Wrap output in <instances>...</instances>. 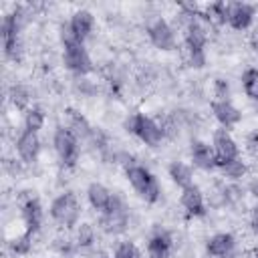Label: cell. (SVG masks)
Masks as SVG:
<instances>
[{
  "label": "cell",
  "mask_w": 258,
  "mask_h": 258,
  "mask_svg": "<svg viewBox=\"0 0 258 258\" xmlns=\"http://www.w3.org/2000/svg\"><path fill=\"white\" fill-rule=\"evenodd\" d=\"M226 179H230V181H240L242 177H246V173H248V163L242 159V155L240 157H236V159H230V161H226V163H220L218 167H216Z\"/></svg>",
  "instance_id": "cell-23"
},
{
  "label": "cell",
  "mask_w": 258,
  "mask_h": 258,
  "mask_svg": "<svg viewBox=\"0 0 258 258\" xmlns=\"http://www.w3.org/2000/svg\"><path fill=\"white\" fill-rule=\"evenodd\" d=\"M52 250H54L60 258H69V256L77 250V244H75V240L69 238V236H58V238L52 240Z\"/></svg>",
  "instance_id": "cell-29"
},
{
  "label": "cell",
  "mask_w": 258,
  "mask_h": 258,
  "mask_svg": "<svg viewBox=\"0 0 258 258\" xmlns=\"http://www.w3.org/2000/svg\"><path fill=\"white\" fill-rule=\"evenodd\" d=\"M242 89H244V95L258 103V69L256 67H248L244 73H242Z\"/></svg>",
  "instance_id": "cell-26"
},
{
  "label": "cell",
  "mask_w": 258,
  "mask_h": 258,
  "mask_svg": "<svg viewBox=\"0 0 258 258\" xmlns=\"http://www.w3.org/2000/svg\"><path fill=\"white\" fill-rule=\"evenodd\" d=\"M44 121H46V115L40 107H30L28 111H24L22 115V125L26 131H34L38 133L42 127H44Z\"/></svg>",
  "instance_id": "cell-27"
},
{
  "label": "cell",
  "mask_w": 258,
  "mask_h": 258,
  "mask_svg": "<svg viewBox=\"0 0 258 258\" xmlns=\"http://www.w3.org/2000/svg\"><path fill=\"white\" fill-rule=\"evenodd\" d=\"M14 149L20 157L22 163H32L36 161V157L40 155V149H42V141L38 137V133L34 131H26L22 129L14 141Z\"/></svg>",
  "instance_id": "cell-12"
},
{
  "label": "cell",
  "mask_w": 258,
  "mask_h": 258,
  "mask_svg": "<svg viewBox=\"0 0 258 258\" xmlns=\"http://www.w3.org/2000/svg\"><path fill=\"white\" fill-rule=\"evenodd\" d=\"M8 101L12 103L14 109L18 111H28L30 109V101H32V93L26 85H20V83H14L10 89H8Z\"/></svg>",
  "instance_id": "cell-22"
},
{
  "label": "cell",
  "mask_w": 258,
  "mask_h": 258,
  "mask_svg": "<svg viewBox=\"0 0 258 258\" xmlns=\"http://www.w3.org/2000/svg\"><path fill=\"white\" fill-rule=\"evenodd\" d=\"M212 147H214V153H216V167L220 163H226L230 159L240 157V145H238V141L224 127H218L212 133Z\"/></svg>",
  "instance_id": "cell-9"
},
{
  "label": "cell",
  "mask_w": 258,
  "mask_h": 258,
  "mask_svg": "<svg viewBox=\"0 0 258 258\" xmlns=\"http://www.w3.org/2000/svg\"><path fill=\"white\" fill-rule=\"evenodd\" d=\"M244 147L250 155H258V131H250L244 137Z\"/></svg>",
  "instance_id": "cell-31"
},
{
  "label": "cell",
  "mask_w": 258,
  "mask_h": 258,
  "mask_svg": "<svg viewBox=\"0 0 258 258\" xmlns=\"http://www.w3.org/2000/svg\"><path fill=\"white\" fill-rule=\"evenodd\" d=\"M62 64L67 71H71L77 79L79 77H87L95 67H93V58L89 54V50L85 48L83 42H69L62 44Z\"/></svg>",
  "instance_id": "cell-7"
},
{
  "label": "cell",
  "mask_w": 258,
  "mask_h": 258,
  "mask_svg": "<svg viewBox=\"0 0 258 258\" xmlns=\"http://www.w3.org/2000/svg\"><path fill=\"white\" fill-rule=\"evenodd\" d=\"M125 177L129 181V185L133 187V191L145 202V204H155L161 198V185L157 181V177L153 175V171L141 163H133L129 167H125Z\"/></svg>",
  "instance_id": "cell-2"
},
{
  "label": "cell",
  "mask_w": 258,
  "mask_h": 258,
  "mask_svg": "<svg viewBox=\"0 0 258 258\" xmlns=\"http://www.w3.org/2000/svg\"><path fill=\"white\" fill-rule=\"evenodd\" d=\"M97 258H113V254H99Z\"/></svg>",
  "instance_id": "cell-35"
},
{
  "label": "cell",
  "mask_w": 258,
  "mask_h": 258,
  "mask_svg": "<svg viewBox=\"0 0 258 258\" xmlns=\"http://www.w3.org/2000/svg\"><path fill=\"white\" fill-rule=\"evenodd\" d=\"M167 173H169L171 181H173L175 185H179L181 189L194 183V169H191V165L185 163V161H179V159L171 161V163L167 165Z\"/></svg>",
  "instance_id": "cell-21"
},
{
  "label": "cell",
  "mask_w": 258,
  "mask_h": 258,
  "mask_svg": "<svg viewBox=\"0 0 258 258\" xmlns=\"http://www.w3.org/2000/svg\"><path fill=\"white\" fill-rule=\"evenodd\" d=\"M87 200H89V204H91V208H93L95 212L103 214V212L109 208L111 200H113V191H111L105 183L93 181V183H89V187H87Z\"/></svg>",
  "instance_id": "cell-19"
},
{
  "label": "cell",
  "mask_w": 258,
  "mask_h": 258,
  "mask_svg": "<svg viewBox=\"0 0 258 258\" xmlns=\"http://www.w3.org/2000/svg\"><path fill=\"white\" fill-rule=\"evenodd\" d=\"M99 228L109 234V236H121L127 232L129 228V208L125 204V200L113 191V200L109 204V208L99 214V220H97Z\"/></svg>",
  "instance_id": "cell-5"
},
{
  "label": "cell",
  "mask_w": 258,
  "mask_h": 258,
  "mask_svg": "<svg viewBox=\"0 0 258 258\" xmlns=\"http://www.w3.org/2000/svg\"><path fill=\"white\" fill-rule=\"evenodd\" d=\"M147 36L149 42L163 52H169L173 48H177V34H175V26H171L165 18L157 16L153 22H149L147 26Z\"/></svg>",
  "instance_id": "cell-8"
},
{
  "label": "cell",
  "mask_w": 258,
  "mask_h": 258,
  "mask_svg": "<svg viewBox=\"0 0 258 258\" xmlns=\"http://www.w3.org/2000/svg\"><path fill=\"white\" fill-rule=\"evenodd\" d=\"M113 258H141V250L133 240H119L113 248Z\"/></svg>",
  "instance_id": "cell-28"
},
{
  "label": "cell",
  "mask_w": 258,
  "mask_h": 258,
  "mask_svg": "<svg viewBox=\"0 0 258 258\" xmlns=\"http://www.w3.org/2000/svg\"><path fill=\"white\" fill-rule=\"evenodd\" d=\"M248 44H250V48H252L254 52H258V26H254V28L250 30V36H248Z\"/></svg>",
  "instance_id": "cell-34"
},
{
  "label": "cell",
  "mask_w": 258,
  "mask_h": 258,
  "mask_svg": "<svg viewBox=\"0 0 258 258\" xmlns=\"http://www.w3.org/2000/svg\"><path fill=\"white\" fill-rule=\"evenodd\" d=\"M256 6L248 2H228V26L232 30H248L254 22Z\"/></svg>",
  "instance_id": "cell-13"
},
{
  "label": "cell",
  "mask_w": 258,
  "mask_h": 258,
  "mask_svg": "<svg viewBox=\"0 0 258 258\" xmlns=\"http://www.w3.org/2000/svg\"><path fill=\"white\" fill-rule=\"evenodd\" d=\"M20 218H22L26 232H30V234L40 232L42 222H44V210L36 196L26 191V196L20 200Z\"/></svg>",
  "instance_id": "cell-10"
},
{
  "label": "cell",
  "mask_w": 258,
  "mask_h": 258,
  "mask_svg": "<svg viewBox=\"0 0 258 258\" xmlns=\"http://www.w3.org/2000/svg\"><path fill=\"white\" fill-rule=\"evenodd\" d=\"M77 248L81 250H87V248H93L95 242H97V230L93 224L89 222H81L77 228H75V236H73Z\"/></svg>",
  "instance_id": "cell-24"
},
{
  "label": "cell",
  "mask_w": 258,
  "mask_h": 258,
  "mask_svg": "<svg viewBox=\"0 0 258 258\" xmlns=\"http://www.w3.org/2000/svg\"><path fill=\"white\" fill-rule=\"evenodd\" d=\"M147 258H171L173 254V238L167 230L157 228L147 238Z\"/></svg>",
  "instance_id": "cell-15"
},
{
  "label": "cell",
  "mask_w": 258,
  "mask_h": 258,
  "mask_svg": "<svg viewBox=\"0 0 258 258\" xmlns=\"http://www.w3.org/2000/svg\"><path fill=\"white\" fill-rule=\"evenodd\" d=\"M64 117H67V127L79 137V139H91V135L95 133V127L89 123V119L77 111V109H67L64 111Z\"/></svg>",
  "instance_id": "cell-20"
},
{
  "label": "cell",
  "mask_w": 258,
  "mask_h": 258,
  "mask_svg": "<svg viewBox=\"0 0 258 258\" xmlns=\"http://www.w3.org/2000/svg\"><path fill=\"white\" fill-rule=\"evenodd\" d=\"M123 127H125L127 133L135 135L147 147H157L165 139L159 121L149 117V115H145V113H141V111H135V113L127 115L125 121H123Z\"/></svg>",
  "instance_id": "cell-1"
},
{
  "label": "cell",
  "mask_w": 258,
  "mask_h": 258,
  "mask_svg": "<svg viewBox=\"0 0 258 258\" xmlns=\"http://www.w3.org/2000/svg\"><path fill=\"white\" fill-rule=\"evenodd\" d=\"M69 28H71L73 36H75L79 42L85 44V40L91 36L93 28H95V16H93V12H89V10H85V8L75 10V12L71 14V18H69Z\"/></svg>",
  "instance_id": "cell-18"
},
{
  "label": "cell",
  "mask_w": 258,
  "mask_h": 258,
  "mask_svg": "<svg viewBox=\"0 0 258 258\" xmlns=\"http://www.w3.org/2000/svg\"><path fill=\"white\" fill-rule=\"evenodd\" d=\"M210 111H212L214 119L220 123V127H224L228 131L242 121V111L232 101H212Z\"/></svg>",
  "instance_id": "cell-16"
},
{
  "label": "cell",
  "mask_w": 258,
  "mask_h": 258,
  "mask_svg": "<svg viewBox=\"0 0 258 258\" xmlns=\"http://www.w3.org/2000/svg\"><path fill=\"white\" fill-rule=\"evenodd\" d=\"M52 147H54V153H56L58 161L62 163V167H67V169L77 167L79 157H81V139L67 125H58L54 129Z\"/></svg>",
  "instance_id": "cell-6"
},
{
  "label": "cell",
  "mask_w": 258,
  "mask_h": 258,
  "mask_svg": "<svg viewBox=\"0 0 258 258\" xmlns=\"http://www.w3.org/2000/svg\"><path fill=\"white\" fill-rule=\"evenodd\" d=\"M250 230H252V234L258 238V204L252 208V212H250Z\"/></svg>",
  "instance_id": "cell-32"
},
{
  "label": "cell",
  "mask_w": 258,
  "mask_h": 258,
  "mask_svg": "<svg viewBox=\"0 0 258 258\" xmlns=\"http://www.w3.org/2000/svg\"><path fill=\"white\" fill-rule=\"evenodd\" d=\"M212 93H214V101H230V83L224 77H216L212 83Z\"/></svg>",
  "instance_id": "cell-30"
},
{
  "label": "cell",
  "mask_w": 258,
  "mask_h": 258,
  "mask_svg": "<svg viewBox=\"0 0 258 258\" xmlns=\"http://www.w3.org/2000/svg\"><path fill=\"white\" fill-rule=\"evenodd\" d=\"M179 204H181L183 212L189 218H204L206 216V198H204V191L196 183H191V185L181 189Z\"/></svg>",
  "instance_id": "cell-14"
},
{
  "label": "cell",
  "mask_w": 258,
  "mask_h": 258,
  "mask_svg": "<svg viewBox=\"0 0 258 258\" xmlns=\"http://www.w3.org/2000/svg\"><path fill=\"white\" fill-rule=\"evenodd\" d=\"M236 246L238 242L232 232H216L206 242V254L210 258H234Z\"/></svg>",
  "instance_id": "cell-11"
},
{
  "label": "cell",
  "mask_w": 258,
  "mask_h": 258,
  "mask_svg": "<svg viewBox=\"0 0 258 258\" xmlns=\"http://www.w3.org/2000/svg\"><path fill=\"white\" fill-rule=\"evenodd\" d=\"M252 252H254V258H258V244L254 246V250H252Z\"/></svg>",
  "instance_id": "cell-36"
},
{
  "label": "cell",
  "mask_w": 258,
  "mask_h": 258,
  "mask_svg": "<svg viewBox=\"0 0 258 258\" xmlns=\"http://www.w3.org/2000/svg\"><path fill=\"white\" fill-rule=\"evenodd\" d=\"M32 246H34V234H30L26 230L22 234H16L8 242V248H10V252L14 256H26V254H30Z\"/></svg>",
  "instance_id": "cell-25"
},
{
  "label": "cell",
  "mask_w": 258,
  "mask_h": 258,
  "mask_svg": "<svg viewBox=\"0 0 258 258\" xmlns=\"http://www.w3.org/2000/svg\"><path fill=\"white\" fill-rule=\"evenodd\" d=\"M246 191H248V194H250V196H252V198L258 202V175H256V177H252V179L248 181Z\"/></svg>",
  "instance_id": "cell-33"
},
{
  "label": "cell",
  "mask_w": 258,
  "mask_h": 258,
  "mask_svg": "<svg viewBox=\"0 0 258 258\" xmlns=\"http://www.w3.org/2000/svg\"><path fill=\"white\" fill-rule=\"evenodd\" d=\"M22 20H24L22 8H14V12L4 14L2 26H0L4 56H6L8 60H14V62L22 58V50H24V48H22V38H20Z\"/></svg>",
  "instance_id": "cell-3"
},
{
  "label": "cell",
  "mask_w": 258,
  "mask_h": 258,
  "mask_svg": "<svg viewBox=\"0 0 258 258\" xmlns=\"http://www.w3.org/2000/svg\"><path fill=\"white\" fill-rule=\"evenodd\" d=\"M50 218L64 230H73L79 226L81 220V202L73 191H60L52 202H50Z\"/></svg>",
  "instance_id": "cell-4"
},
{
  "label": "cell",
  "mask_w": 258,
  "mask_h": 258,
  "mask_svg": "<svg viewBox=\"0 0 258 258\" xmlns=\"http://www.w3.org/2000/svg\"><path fill=\"white\" fill-rule=\"evenodd\" d=\"M189 161L194 167L202 171H212L216 169V153L214 147L202 139H194L189 145Z\"/></svg>",
  "instance_id": "cell-17"
}]
</instances>
